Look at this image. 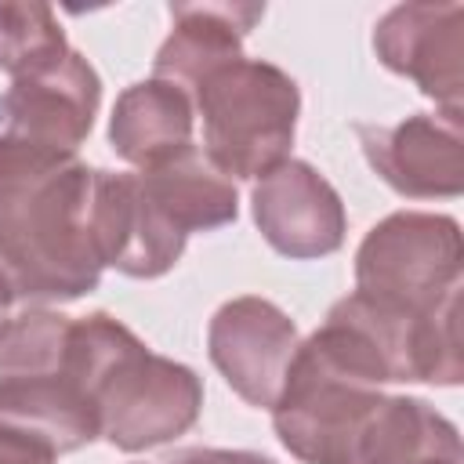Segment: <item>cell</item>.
<instances>
[{
	"label": "cell",
	"mask_w": 464,
	"mask_h": 464,
	"mask_svg": "<svg viewBox=\"0 0 464 464\" xmlns=\"http://www.w3.org/2000/svg\"><path fill=\"white\" fill-rule=\"evenodd\" d=\"M94 174L76 152L0 134V272L14 297L65 304L98 290Z\"/></svg>",
	"instance_id": "6da1fadb"
},
{
	"label": "cell",
	"mask_w": 464,
	"mask_h": 464,
	"mask_svg": "<svg viewBox=\"0 0 464 464\" xmlns=\"http://www.w3.org/2000/svg\"><path fill=\"white\" fill-rule=\"evenodd\" d=\"M279 442L301 464H424L460 450L457 424L413 395L362 384L304 341L272 406Z\"/></svg>",
	"instance_id": "7a4b0ae2"
},
{
	"label": "cell",
	"mask_w": 464,
	"mask_h": 464,
	"mask_svg": "<svg viewBox=\"0 0 464 464\" xmlns=\"http://www.w3.org/2000/svg\"><path fill=\"white\" fill-rule=\"evenodd\" d=\"M130 337L134 330L109 312L25 308L7 319L0 330V428L54 457L94 442L98 381Z\"/></svg>",
	"instance_id": "3957f363"
},
{
	"label": "cell",
	"mask_w": 464,
	"mask_h": 464,
	"mask_svg": "<svg viewBox=\"0 0 464 464\" xmlns=\"http://www.w3.org/2000/svg\"><path fill=\"white\" fill-rule=\"evenodd\" d=\"M188 98L203 120L207 160L232 181H257L290 160L301 91L279 65L243 54L203 76Z\"/></svg>",
	"instance_id": "277c9868"
},
{
	"label": "cell",
	"mask_w": 464,
	"mask_h": 464,
	"mask_svg": "<svg viewBox=\"0 0 464 464\" xmlns=\"http://www.w3.org/2000/svg\"><path fill=\"white\" fill-rule=\"evenodd\" d=\"M355 294L406 312H431L457 297L460 225L431 210L381 218L355 250Z\"/></svg>",
	"instance_id": "5b68a950"
},
{
	"label": "cell",
	"mask_w": 464,
	"mask_h": 464,
	"mask_svg": "<svg viewBox=\"0 0 464 464\" xmlns=\"http://www.w3.org/2000/svg\"><path fill=\"white\" fill-rule=\"evenodd\" d=\"M98 439L141 453L185 435L203 410V381L192 366L156 355L138 334L105 366L98 392Z\"/></svg>",
	"instance_id": "8992f818"
},
{
	"label": "cell",
	"mask_w": 464,
	"mask_h": 464,
	"mask_svg": "<svg viewBox=\"0 0 464 464\" xmlns=\"http://www.w3.org/2000/svg\"><path fill=\"white\" fill-rule=\"evenodd\" d=\"M297 344L301 337L294 319L279 304L254 294L225 301L207 326L210 362L228 388L257 410L276 406Z\"/></svg>",
	"instance_id": "52a82bcc"
},
{
	"label": "cell",
	"mask_w": 464,
	"mask_h": 464,
	"mask_svg": "<svg viewBox=\"0 0 464 464\" xmlns=\"http://www.w3.org/2000/svg\"><path fill=\"white\" fill-rule=\"evenodd\" d=\"M373 51L384 69L413 80L442 112H460L464 94V7L395 4L373 25Z\"/></svg>",
	"instance_id": "ba28073f"
},
{
	"label": "cell",
	"mask_w": 464,
	"mask_h": 464,
	"mask_svg": "<svg viewBox=\"0 0 464 464\" xmlns=\"http://www.w3.org/2000/svg\"><path fill=\"white\" fill-rule=\"evenodd\" d=\"M254 221L265 243L290 257L312 261L341 250L348 214L337 188L304 160H283L254 181Z\"/></svg>",
	"instance_id": "9c48e42d"
},
{
	"label": "cell",
	"mask_w": 464,
	"mask_h": 464,
	"mask_svg": "<svg viewBox=\"0 0 464 464\" xmlns=\"http://www.w3.org/2000/svg\"><path fill=\"white\" fill-rule=\"evenodd\" d=\"M94 243L105 268H116L130 279H156L181 261L188 236L145 192L138 170L98 167Z\"/></svg>",
	"instance_id": "30bf717a"
},
{
	"label": "cell",
	"mask_w": 464,
	"mask_h": 464,
	"mask_svg": "<svg viewBox=\"0 0 464 464\" xmlns=\"http://www.w3.org/2000/svg\"><path fill=\"white\" fill-rule=\"evenodd\" d=\"M359 141L377 170L399 196L453 199L464 188V130L460 112H413L388 127L359 123Z\"/></svg>",
	"instance_id": "8fae6325"
},
{
	"label": "cell",
	"mask_w": 464,
	"mask_h": 464,
	"mask_svg": "<svg viewBox=\"0 0 464 464\" xmlns=\"http://www.w3.org/2000/svg\"><path fill=\"white\" fill-rule=\"evenodd\" d=\"M102 105V80L94 65L69 47V54L40 72L18 76L0 94V134L76 152L91 134Z\"/></svg>",
	"instance_id": "7c38bea8"
},
{
	"label": "cell",
	"mask_w": 464,
	"mask_h": 464,
	"mask_svg": "<svg viewBox=\"0 0 464 464\" xmlns=\"http://www.w3.org/2000/svg\"><path fill=\"white\" fill-rule=\"evenodd\" d=\"M261 14V4H174L170 33L156 51L152 76L192 94L203 76L243 58V36Z\"/></svg>",
	"instance_id": "4fadbf2b"
},
{
	"label": "cell",
	"mask_w": 464,
	"mask_h": 464,
	"mask_svg": "<svg viewBox=\"0 0 464 464\" xmlns=\"http://www.w3.org/2000/svg\"><path fill=\"white\" fill-rule=\"evenodd\" d=\"M196 109L192 98L167 80H138L130 83L109 116V141L120 160L138 170L167 163L192 149Z\"/></svg>",
	"instance_id": "5bb4252c"
},
{
	"label": "cell",
	"mask_w": 464,
	"mask_h": 464,
	"mask_svg": "<svg viewBox=\"0 0 464 464\" xmlns=\"http://www.w3.org/2000/svg\"><path fill=\"white\" fill-rule=\"evenodd\" d=\"M145 192L160 203V210L185 232H214L239 214V192L228 174H221L207 152L196 145L167 163L138 170Z\"/></svg>",
	"instance_id": "9a60e30c"
},
{
	"label": "cell",
	"mask_w": 464,
	"mask_h": 464,
	"mask_svg": "<svg viewBox=\"0 0 464 464\" xmlns=\"http://www.w3.org/2000/svg\"><path fill=\"white\" fill-rule=\"evenodd\" d=\"M69 54L54 7L36 0H0V69L18 76L40 72Z\"/></svg>",
	"instance_id": "2e32d148"
},
{
	"label": "cell",
	"mask_w": 464,
	"mask_h": 464,
	"mask_svg": "<svg viewBox=\"0 0 464 464\" xmlns=\"http://www.w3.org/2000/svg\"><path fill=\"white\" fill-rule=\"evenodd\" d=\"M0 464H54V453L18 431L0 428Z\"/></svg>",
	"instance_id": "e0dca14e"
},
{
	"label": "cell",
	"mask_w": 464,
	"mask_h": 464,
	"mask_svg": "<svg viewBox=\"0 0 464 464\" xmlns=\"http://www.w3.org/2000/svg\"><path fill=\"white\" fill-rule=\"evenodd\" d=\"M156 464H276V460L250 450H181Z\"/></svg>",
	"instance_id": "ac0fdd59"
},
{
	"label": "cell",
	"mask_w": 464,
	"mask_h": 464,
	"mask_svg": "<svg viewBox=\"0 0 464 464\" xmlns=\"http://www.w3.org/2000/svg\"><path fill=\"white\" fill-rule=\"evenodd\" d=\"M11 301H14V290L7 286V279H4V272H0V330H4V323H7V312H11Z\"/></svg>",
	"instance_id": "d6986e66"
},
{
	"label": "cell",
	"mask_w": 464,
	"mask_h": 464,
	"mask_svg": "<svg viewBox=\"0 0 464 464\" xmlns=\"http://www.w3.org/2000/svg\"><path fill=\"white\" fill-rule=\"evenodd\" d=\"M464 457H439V460H428V464H460Z\"/></svg>",
	"instance_id": "ffe728a7"
}]
</instances>
